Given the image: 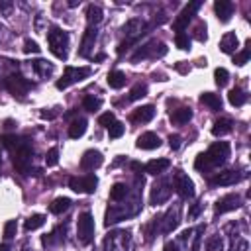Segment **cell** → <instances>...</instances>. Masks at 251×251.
Returning <instances> with one entry per match:
<instances>
[{"label": "cell", "instance_id": "cell-52", "mask_svg": "<svg viewBox=\"0 0 251 251\" xmlns=\"http://www.w3.org/2000/svg\"><path fill=\"white\" fill-rule=\"evenodd\" d=\"M55 116H57L55 112H41V118H43V120H53Z\"/></svg>", "mask_w": 251, "mask_h": 251}, {"label": "cell", "instance_id": "cell-32", "mask_svg": "<svg viewBox=\"0 0 251 251\" xmlns=\"http://www.w3.org/2000/svg\"><path fill=\"white\" fill-rule=\"evenodd\" d=\"M106 80H108V86H110V88L120 90L122 86H126V80H127V78H126V75H124L122 71H110Z\"/></svg>", "mask_w": 251, "mask_h": 251}, {"label": "cell", "instance_id": "cell-11", "mask_svg": "<svg viewBox=\"0 0 251 251\" xmlns=\"http://www.w3.org/2000/svg\"><path fill=\"white\" fill-rule=\"evenodd\" d=\"M69 186L71 190L78 192V194H92L98 186V178L94 175H84V176H71L69 178Z\"/></svg>", "mask_w": 251, "mask_h": 251}, {"label": "cell", "instance_id": "cell-37", "mask_svg": "<svg viewBox=\"0 0 251 251\" xmlns=\"http://www.w3.org/2000/svg\"><path fill=\"white\" fill-rule=\"evenodd\" d=\"M229 249L227 251H247L249 249V243H247V239H243V237H239V233H231L229 235Z\"/></svg>", "mask_w": 251, "mask_h": 251}, {"label": "cell", "instance_id": "cell-49", "mask_svg": "<svg viewBox=\"0 0 251 251\" xmlns=\"http://www.w3.org/2000/svg\"><path fill=\"white\" fill-rule=\"evenodd\" d=\"M194 31H196L194 35H196V39H198V41H206V37H208V35H206V24H202V22H200V24L196 25V29H194Z\"/></svg>", "mask_w": 251, "mask_h": 251}, {"label": "cell", "instance_id": "cell-7", "mask_svg": "<svg viewBox=\"0 0 251 251\" xmlns=\"http://www.w3.org/2000/svg\"><path fill=\"white\" fill-rule=\"evenodd\" d=\"M167 55V47L163 41H157V39H151L147 43H143L133 55H131V63H139V61H145V59H157V57H163Z\"/></svg>", "mask_w": 251, "mask_h": 251}, {"label": "cell", "instance_id": "cell-30", "mask_svg": "<svg viewBox=\"0 0 251 251\" xmlns=\"http://www.w3.org/2000/svg\"><path fill=\"white\" fill-rule=\"evenodd\" d=\"M169 118H171L173 124L182 126V124H186V122L192 118V110H190V108H176V110H173V112L169 114Z\"/></svg>", "mask_w": 251, "mask_h": 251}, {"label": "cell", "instance_id": "cell-50", "mask_svg": "<svg viewBox=\"0 0 251 251\" xmlns=\"http://www.w3.org/2000/svg\"><path fill=\"white\" fill-rule=\"evenodd\" d=\"M169 145H171V149H178L180 147V135H176V133H171L169 135Z\"/></svg>", "mask_w": 251, "mask_h": 251}, {"label": "cell", "instance_id": "cell-24", "mask_svg": "<svg viewBox=\"0 0 251 251\" xmlns=\"http://www.w3.org/2000/svg\"><path fill=\"white\" fill-rule=\"evenodd\" d=\"M171 167V161L169 159H153V161H149L145 167H143V171L147 173V175H161V173H165L167 169Z\"/></svg>", "mask_w": 251, "mask_h": 251}, {"label": "cell", "instance_id": "cell-51", "mask_svg": "<svg viewBox=\"0 0 251 251\" xmlns=\"http://www.w3.org/2000/svg\"><path fill=\"white\" fill-rule=\"evenodd\" d=\"M163 251H180V245H176V241H169V243L163 247Z\"/></svg>", "mask_w": 251, "mask_h": 251}, {"label": "cell", "instance_id": "cell-55", "mask_svg": "<svg viewBox=\"0 0 251 251\" xmlns=\"http://www.w3.org/2000/svg\"><path fill=\"white\" fill-rule=\"evenodd\" d=\"M0 251H10V245H6V243H2V245H0Z\"/></svg>", "mask_w": 251, "mask_h": 251}, {"label": "cell", "instance_id": "cell-17", "mask_svg": "<svg viewBox=\"0 0 251 251\" xmlns=\"http://www.w3.org/2000/svg\"><path fill=\"white\" fill-rule=\"evenodd\" d=\"M241 206V196L239 194H226L216 202V214H226L231 210H237Z\"/></svg>", "mask_w": 251, "mask_h": 251}, {"label": "cell", "instance_id": "cell-42", "mask_svg": "<svg viewBox=\"0 0 251 251\" xmlns=\"http://www.w3.org/2000/svg\"><path fill=\"white\" fill-rule=\"evenodd\" d=\"M124 131H126V126H124L122 122H114V124L108 127V135H110V139H118V137H122Z\"/></svg>", "mask_w": 251, "mask_h": 251}, {"label": "cell", "instance_id": "cell-25", "mask_svg": "<svg viewBox=\"0 0 251 251\" xmlns=\"http://www.w3.org/2000/svg\"><path fill=\"white\" fill-rule=\"evenodd\" d=\"M237 45H239V41H237L235 31H227V33H224V37L220 39V51H222V53H233V51L237 49Z\"/></svg>", "mask_w": 251, "mask_h": 251}, {"label": "cell", "instance_id": "cell-41", "mask_svg": "<svg viewBox=\"0 0 251 251\" xmlns=\"http://www.w3.org/2000/svg\"><path fill=\"white\" fill-rule=\"evenodd\" d=\"M175 43H176V47H178V49H182V51L190 49V37H188V33L178 31V33L175 35Z\"/></svg>", "mask_w": 251, "mask_h": 251}, {"label": "cell", "instance_id": "cell-14", "mask_svg": "<svg viewBox=\"0 0 251 251\" xmlns=\"http://www.w3.org/2000/svg\"><path fill=\"white\" fill-rule=\"evenodd\" d=\"M171 192H173L171 182H169L167 178H159V180L151 186V196H149V200H151V204H153V206L163 204V202H167V200H169Z\"/></svg>", "mask_w": 251, "mask_h": 251}, {"label": "cell", "instance_id": "cell-16", "mask_svg": "<svg viewBox=\"0 0 251 251\" xmlns=\"http://www.w3.org/2000/svg\"><path fill=\"white\" fill-rule=\"evenodd\" d=\"M241 178H243V175H241L239 171L229 169V171H222V173H218L214 178H210V184H212V186H229V184L239 182Z\"/></svg>", "mask_w": 251, "mask_h": 251}, {"label": "cell", "instance_id": "cell-54", "mask_svg": "<svg viewBox=\"0 0 251 251\" xmlns=\"http://www.w3.org/2000/svg\"><path fill=\"white\" fill-rule=\"evenodd\" d=\"M104 59H106V53H98V55L94 57V61H96V63H98V61H104Z\"/></svg>", "mask_w": 251, "mask_h": 251}, {"label": "cell", "instance_id": "cell-33", "mask_svg": "<svg viewBox=\"0 0 251 251\" xmlns=\"http://www.w3.org/2000/svg\"><path fill=\"white\" fill-rule=\"evenodd\" d=\"M227 100H229V104H231V106H237V108H239V106H243V104L247 102V94H245V90H243V88H237V86H235V88H231V90H229Z\"/></svg>", "mask_w": 251, "mask_h": 251}, {"label": "cell", "instance_id": "cell-3", "mask_svg": "<svg viewBox=\"0 0 251 251\" xmlns=\"http://www.w3.org/2000/svg\"><path fill=\"white\" fill-rule=\"evenodd\" d=\"M47 43H49V51L57 59L67 61V57H69V33L65 29L51 25L47 31Z\"/></svg>", "mask_w": 251, "mask_h": 251}, {"label": "cell", "instance_id": "cell-8", "mask_svg": "<svg viewBox=\"0 0 251 251\" xmlns=\"http://www.w3.org/2000/svg\"><path fill=\"white\" fill-rule=\"evenodd\" d=\"M76 237L80 245H90L94 239V218L90 212H82L76 218Z\"/></svg>", "mask_w": 251, "mask_h": 251}, {"label": "cell", "instance_id": "cell-45", "mask_svg": "<svg viewBox=\"0 0 251 251\" xmlns=\"http://www.w3.org/2000/svg\"><path fill=\"white\" fill-rule=\"evenodd\" d=\"M249 53H251V49H249V41H247V47H245L241 53H237V55L233 57V63H235V65H245V63L249 61Z\"/></svg>", "mask_w": 251, "mask_h": 251}, {"label": "cell", "instance_id": "cell-31", "mask_svg": "<svg viewBox=\"0 0 251 251\" xmlns=\"http://www.w3.org/2000/svg\"><path fill=\"white\" fill-rule=\"evenodd\" d=\"M71 208V198H67V196H59V198H55L51 204H49V212L51 214H63V212H67Z\"/></svg>", "mask_w": 251, "mask_h": 251}, {"label": "cell", "instance_id": "cell-36", "mask_svg": "<svg viewBox=\"0 0 251 251\" xmlns=\"http://www.w3.org/2000/svg\"><path fill=\"white\" fill-rule=\"evenodd\" d=\"M43 224H45V216H43V214H31V216L25 220L24 229H25V231H33V229L41 227Z\"/></svg>", "mask_w": 251, "mask_h": 251}, {"label": "cell", "instance_id": "cell-56", "mask_svg": "<svg viewBox=\"0 0 251 251\" xmlns=\"http://www.w3.org/2000/svg\"><path fill=\"white\" fill-rule=\"evenodd\" d=\"M176 69H178L180 73H186V67H184V65H176Z\"/></svg>", "mask_w": 251, "mask_h": 251}, {"label": "cell", "instance_id": "cell-10", "mask_svg": "<svg viewBox=\"0 0 251 251\" xmlns=\"http://www.w3.org/2000/svg\"><path fill=\"white\" fill-rule=\"evenodd\" d=\"M178 224H180V206L175 204L163 216H159V226H161L159 233H171L178 227Z\"/></svg>", "mask_w": 251, "mask_h": 251}, {"label": "cell", "instance_id": "cell-48", "mask_svg": "<svg viewBox=\"0 0 251 251\" xmlns=\"http://www.w3.org/2000/svg\"><path fill=\"white\" fill-rule=\"evenodd\" d=\"M204 206H206V204H204L202 200H198L196 204H192V208L188 210V218H190V220H194V218H198V216H200V212L204 210Z\"/></svg>", "mask_w": 251, "mask_h": 251}, {"label": "cell", "instance_id": "cell-38", "mask_svg": "<svg viewBox=\"0 0 251 251\" xmlns=\"http://www.w3.org/2000/svg\"><path fill=\"white\" fill-rule=\"evenodd\" d=\"M20 141H22V139H20L16 133H4V135L0 137V143H2L6 149H10V151H14V149L20 145Z\"/></svg>", "mask_w": 251, "mask_h": 251}, {"label": "cell", "instance_id": "cell-2", "mask_svg": "<svg viewBox=\"0 0 251 251\" xmlns=\"http://www.w3.org/2000/svg\"><path fill=\"white\" fill-rule=\"evenodd\" d=\"M139 210H141V194L137 192L127 204H112V206L106 210V220H104V224H106V226L118 224V222H122V220H126V218L135 216Z\"/></svg>", "mask_w": 251, "mask_h": 251}, {"label": "cell", "instance_id": "cell-1", "mask_svg": "<svg viewBox=\"0 0 251 251\" xmlns=\"http://www.w3.org/2000/svg\"><path fill=\"white\" fill-rule=\"evenodd\" d=\"M229 157V143L227 141H216L214 145L208 147V151L200 153L194 161V169L196 171H210V169H216L220 165H224Z\"/></svg>", "mask_w": 251, "mask_h": 251}, {"label": "cell", "instance_id": "cell-26", "mask_svg": "<svg viewBox=\"0 0 251 251\" xmlns=\"http://www.w3.org/2000/svg\"><path fill=\"white\" fill-rule=\"evenodd\" d=\"M200 102H202L206 108H210L212 112H220V110H222V98H220V94L204 92V94H200Z\"/></svg>", "mask_w": 251, "mask_h": 251}, {"label": "cell", "instance_id": "cell-21", "mask_svg": "<svg viewBox=\"0 0 251 251\" xmlns=\"http://www.w3.org/2000/svg\"><path fill=\"white\" fill-rule=\"evenodd\" d=\"M29 67H31V71H33L39 78H47V76H51V75L55 73L53 63H49V61H45V59H35V61L29 63Z\"/></svg>", "mask_w": 251, "mask_h": 251}, {"label": "cell", "instance_id": "cell-20", "mask_svg": "<svg viewBox=\"0 0 251 251\" xmlns=\"http://www.w3.org/2000/svg\"><path fill=\"white\" fill-rule=\"evenodd\" d=\"M135 145H137V149L151 151V149H157V147L161 145V137H159L157 133H153V131H145V133H141V135L137 137Z\"/></svg>", "mask_w": 251, "mask_h": 251}, {"label": "cell", "instance_id": "cell-23", "mask_svg": "<svg viewBox=\"0 0 251 251\" xmlns=\"http://www.w3.org/2000/svg\"><path fill=\"white\" fill-rule=\"evenodd\" d=\"M155 118V106L147 104V106H141V108H135L133 114H131V120L137 122V124H147Z\"/></svg>", "mask_w": 251, "mask_h": 251}, {"label": "cell", "instance_id": "cell-57", "mask_svg": "<svg viewBox=\"0 0 251 251\" xmlns=\"http://www.w3.org/2000/svg\"><path fill=\"white\" fill-rule=\"evenodd\" d=\"M2 31H4V27H2V25H0V35H2Z\"/></svg>", "mask_w": 251, "mask_h": 251}, {"label": "cell", "instance_id": "cell-47", "mask_svg": "<svg viewBox=\"0 0 251 251\" xmlns=\"http://www.w3.org/2000/svg\"><path fill=\"white\" fill-rule=\"evenodd\" d=\"M22 49H24V53H27V55H29V53H39V51H41V47H39L35 41H31V39H25Z\"/></svg>", "mask_w": 251, "mask_h": 251}, {"label": "cell", "instance_id": "cell-39", "mask_svg": "<svg viewBox=\"0 0 251 251\" xmlns=\"http://www.w3.org/2000/svg\"><path fill=\"white\" fill-rule=\"evenodd\" d=\"M147 94V86L143 84V82H137L131 90H129V96H127V102H133V100H139V98H143Z\"/></svg>", "mask_w": 251, "mask_h": 251}, {"label": "cell", "instance_id": "cell-29", "mask_svg": "<svg viewBox=\"0 0 251 251\" xmlns=\"http://www.w3.org/2000/svg\"><path fill=\"white\" fill-rule=\"evenodd\" d=\"M86 120L84 118H75L73 122H71V126H69V137H73V139H78V137H82L84 135V131H86Z\"/></svg>", "mask_w": 251, "mask_h": 251}, {"label": "cell", "instance_id": "cell-27", "mask_svg": "<svg viewBox=\"0 0 251 251\" xmlns=\"http://www.w3.org/2000/svg\"><path fill=\"white\" fill-rule=\"evenodd\" d=\"M231 129H233V122H231L229 118H220V120H216L214 126H212V133H214L216 137L227 135Z\"/></svg>", "mask_w": 251, "mask_h": 251}, {"label": "cell", "instance_id": "cell-40", "mask_svg": "<svg viewBox=\"0 0 251 251\" xmlns=\"http://www.w3.org/2000/svg\"><path fill=\"white\" fill-rule=\"evenodd\" d=\"M214 78H216V84H218L220 88H224V86L229 82V73H227L224 67H218V69L214 71Z\"/></svg>", "mask_w": 251, "mask_h": 251}, {"label": "cell", "instance_id": "cell-43", "mask_svg": "<svg viewBox=\"0 0 251 251\" xmlns=\"http://www.w3.org/2000/svg\"><path fill=\"white\" fill-rule=\"evenodd\" d=\"M45 163H47V167H55V165L59 163V149H57V147H51V149L47 151Z\"/></svg>", "mask_w": 251, "mask_h": 251}, {"label": "cell", "instance_id": "cell-34", "mask_svg": "<svg viewBox=\"0 0 251 251\" xmlns=\"http://www.w3.org/2000/svg\"><path fill=\"white\" fill-rule=\"evenodd\" d=\"M127 194H129V188H127L124 182H116V184L110 188V200H112V202H122Z\"/></svg>", "mask_w": 251, "mask_h": 251}, {"label": "cell", "instance_id": "cell-5", "mask_svg": "<svg viewBox=\"0 0 251 251\" xmlns=\"http://www.w3.org/2000/svg\"><path fill=\"white\" fill-rule=\"evenodd\" d=\"M104 251H131V231L114 229L104 237Z\"/></svg>", "mask_w": 251, "mask_h": 251}, {"label": "cell", "instance_id": "cell-13", "mask_svg": "<svg viewBox=\"0 0 251 251\" xmlns=\"http://www.w3.org/2000/svg\"><path fill=\"white\" fill-rule=\"evenodd\" d=\"M202 6V2L200 0H196V2H190V4H186L182 10H180V14L175 18V22H173V27H175V31L178 33V31H184V27L188 25V22L192 20V16L196 14V10Z\"/></svg>", "mask_w": 251, "mask_h": 251}, {"label": "cell", "instance_id": "cell-22", "mask_svg": "<svg viewBox=\"0 0 251 251\" xmlns=\"http://www.w3.org/2000/svg\"><path fill=\"white\" fill-rule=\"evenodd\" d=\"M214 10H216L218 20H220L222 24H226V22H229V18H231V14H233V4H231L229 0H216V2H214Z\"/></svg>", "mask_w": 251, "mask_h": 251}, {"label": "cell", "instance_id": "cell-46", "mask_svg": "<svg viewBox=\"0 0 251 251\" xmlns=\"http://www.w3.org/2000/svg\"><path fill=\"white\" fill-rule=\"evenodd\" d=\"M114 122H116L114 112H106V114H102V116L98 118V124H100V126H104V127H110Z\"/></svg>", "mask_w": 251, "mask_h": 251}, {"label": "cell", "instance_id": "cell-6", "mask_svg": "<svg viewBox=\"0 0 251 251\" xmlns=\"http://www.w3.org/2000/svg\"><path fill=\"white\" fill-rule=\"evenodd\" d=\"M0 86L2 88H6L8 92H12L14 96H24L27 90H31L33 88V84L27 80V78H24L20 73H8L2 80H0Z\"/></svg>", "mask_w": 251, "mask_h": 251}, {"label": "cell", "instance_id": "cell-35", "mask_svg": "<svg viewBox=\"0 0 251 251\" xmlns=\"http://www.w3.org/2000/svg\"><path fill=\"white\" fill-rule=\"evenodd\" d=\"M100 106H102V98H98V96L86 94V96L82 98V108H84L86 112H98Z\"/></svg>", "mask_w": 251, "mask_h": 251}, {"label": "cell", "instance_id": "cell-4", "mask_svg": "<svg viewBox=\"0 0 251 251\" xmlns=\"http://www.w3.org/2000/svg\"><path fill=\"white\" fill-rule=\"evenodd\" d=\"M31 159H33V147L27 139H22L20 145L12 151V163H14V169L20 173V175H29L31 171Z\"/></svg>", "mask_w": 251, "mask_h": 251}, {"label": "cell", "instance_id": "cell-15", "mask_svg": "<svg viewBox=\"0 0 251 251\" xmlns=\"http://www.w3.org/2000/svg\"><path fill=\"white\" fill-rule=\"evenodd\" d=\"M102 163H104V157H102V153H100L98 149H88V151H84L82 157H80V169H82V171H94V169H98Z\"/></svg>", "mask_w": 251, "mask_h": 251}, {"label": "cell", "instance_id": "cell-9", "mask_svg": "<svg viewBox=\"0 0 251 251\" xmlns=\"http://www.w3.org/2000/svg\"><path fill=\"white\" fill-rule=\"evenodd\" d=\"M90 73H92L90 67H65L63 76L57 80V88H59V90H65V88H69L71 84L80 82V80H84L86 76H90Z\"/></svg>", "mask_w": 251, "mask_h": 251}, {"label": "cell", "instance_id": "cell-53", "mask_svg": "<svg viewBox=\"0 0 251 251\" xmlns=\"http://www.w3.org/2000/svg\"><path fill=\"white\" fill-rule=\"evenodd\" d=\"M10 8H12V2H0V10L6 12V10H10Z\"/></svg>", "mask_w": 251, "mask_h": 251}, {"label": "cell", "instance_id": "cell-19", "mask_svg": "<svg viewBox=\"0 0 251 251\" xmlns=\"http://www.w3.org/2000/svg\"><path fill=\"white\" fill-rule=\"evenodd\" d=\"M65 233H67V224L57 226L51 233H47V235L41 237L43 247H55V245H61V243L65 241Z\"/></svg>", "mask_w": 251, "mask_h": 251}, {"label": "cell", "instance_id": "cell-44", "mask_svg": "<svg viewBox=\"0 0 251 251\" xmlns=\"http://www.w3.org/2000/svg\"><path fill=\"white\" fill-rule=\"evenodd\" d=\"M16 229H18V224L16 220H8L4 224V239H12L16 235Z\"/></svg>", "mask_w": 251, "mask_h": 251}, {"label": "cell", "instance_id": "cell-18", "mask_svg": "<svg viewBox=\"0 0 251 251\" xmlns=\"http://www.w3.org/2000/svg\"><path fill=\"white\" fill-rule=\"evenodd\" d=\"M96 37H98L96 27H90V25H88L86 31H84V35H82L80 47H78V55H80V57H90L92 47H94V43H96Z\"/></svg>", "mask_w": 251, "mask_h": 251}, {"label": "cell", "instance_id": "cell-12", "mask_svg": "<svg viewBox=\"0 0 251 251\" xmlns=\"http://www.w3.org/2000/svg\"><path fill=\"white\" fill-rule=\"evenodd\" d=\"M173 186H175L176 194L180 198H184V200H188V198L194 196V182L182 171H175V175H173Z\"/></svg>", "mask_w": 251, "mask_h": 251}, {"label": "cell", "instance_id": "cell-28", "mask_svg": "<svg viewBox=\"0 0 251 251\" xmlns=\"http://www.w3.org/2000/svg\"><path fill=\"white\" fill-rule=\"evenodd\" d=\"M102 20H104V12H102V8L96 6V4H90V6L86 8V22H88V25H90V27H96Z\"/></svg>", "mask_w": 251, "mask_h": 251}]
</instances>
